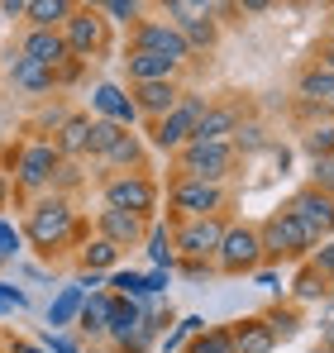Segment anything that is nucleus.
Here are the masks:
<instances>
[{
	"label": "nucleus",
	"instance_id": "nucleus-1",
	"mask_svg": "<svg viewBox=\"0 0 334 353\" xmlns=\"http://www.w3.org/2000/svg\"><path fill=\"white\" fill-rule=\"evenodd\" d=\"M206 110H210V105H206V96H181V101H177V110L153 124V143H158L163 153L186 148V143L196 139V124L206 119Z\"/></svg>",
	"mask_w": 334,
	"mask_h": 353
},
{
	"label": "nucleus",
	"instance_id": "nucleus-2",
	"mask_svg": "<svg viewBox=\"0 0 334 353\" xmlns=\"http://www.w3.org/2000/svg\"><path fill=\"white\" fill-rule=\"evenodd\" d=\"M229 163H234V148L229 143H186L181 148V168H186L191 181L220 186L224 176H229Z\"/></svg>",
	"mask_w": 334,
	"mask_h": 353
},
{
	"label": "nucleus",
	"instance_id": "nucleus-3",
	"mask_svg": "<svg viewBox=\"0 0 334 353\" xmlns=\"http://www.w3.org/2000/svg\"><path fill=\"white\" fill-rule=\"evenodd\" d=\"M77 230V215H72V205L53 196V201H43V205H34V215H29V239L39 243V248H53L62 239Z\"/></svg>",
	"mask_w": 334,
	"mask_h": 353
},
{
	"label": "nucleus",
	"instance_id": "nucleus-4",
	"mask_svg": "<svg viewBox=\"0 0 334 353\" xmlns=\"http://www.w3.org/2000/svg\"><path fill=\"white\" fill-rule=\"evenodd\" d=\"M258 234H263V253H273V258H296V253L315 248V239L306 234V225L296 215H286V210H277Z\"/></svg>",
	"mask_w": 334,
	"mask_h": 353
},
{
	"label": "nucleus",
	"instance_id": "nucleus-5",
	"mask_svg": "<svg viewBox=\"0 0 334 353\" xmlns=\"http://www.w3.org/2000/svg\"><path fill=\"white\" fill-rule=\"evenodd\" d=\"M153 201H158V191H153V181L139 172L129 176H115V181H106V210H129V215H148L153 210Z\"/></svg>",
	"mask_w": 334,
	"mask_h": 353
},
{
	"label": "nucleus",
	"instance_id": "nucleus-6",
	"mask_svg": "<svg viewBox=\"0 0 334 353\" xmlns=\"http://www.w3.org/2000/svg\"><path fill=\"white\" fill-rule=\"evenodd\" d=\"M139 53H158V58H167V62H181L191 58V48H186V39H181V29H172L167 19H153V24H139L134 29V39H129Z\"/></svg>",
	"mask_w": 334,
	"mask_h": 353
},
{
	"label": "nucleus",
	"instance_id": "nucleus-7",
	"mask_svg": "<svg viewBox=\"0 0 334 353\" xmlns=\"http://www.w3.org/2000/svg\"><path fill=\"white\" fill-rule=\"evenodd\" d=\"M286 215H296L301 225H306V234L315 239H330L334 234V196H325V191H301V196H291V205H286Z\"/></svg>",
	"mask_w": 334,
	"mask_h": 353
},
{
	"label": "nucleus",
	"instance_id": "nucleus-8",
	"mask_svg": "<svg viewBox=\"0 0 334 353\" xmlns=\"http://www.w3.org/2000/svg\"><path fill=\"white\" fill-rule=\"evenodd\" d=\"M258 258H263V234L258 230H248V225L224 230V243H220V253H215V263H220L224 272H248Z\"/></svg>",
	"mask_w": 334,
	"mask_h": 353
},
{
	"label": "nucleus",
	"instance_id": "nucleus-9",
	"mask_svg": "<svg viewBox=\"0 0 334 353\" xmlns=\"http://www.w3.org/2000/svg\"><path fill=\"white\" fill-rule=\"evenodd\" d=\"M191 263H206V258H215L220 253V243H224V225L215 220V215H206V220H191L181 234L172 239Z\"/></svg>",
	"mask_w": 334,
	"mask_h": 353
},
{
	"label": "nucleus",
	"instance_id": "nucleus-10",
	"mask_svg": "<svg viewBox=\"0 0 334 353\" xmlns=\"http://www.w3.org/2000/svg\"><path fill=\"white\" fill-rule=\"evenodd\" d=\"M172 205L186 210L191 220H206V215H215V210L224 205V191L210 186V181H191V176H186V181L172 186Z\"/></svg>",
	"mask_w": 334,
	"mask_h": 353
},
{
	"label": "nucleus",
	"instance_id": "nucleus-11",
	"mask_svg": "<svg viewBox=\"0 0 334 353\" xmlns=\"http://www.w3.org/2000/svg\"><path fill=\"white\" fill-rule=\"evenodd\" d=\"M53 168H57V148L53 143H29L24 153H19V186L24 191H39V186H48L53 181Z\"/></svg>",
	"mask_w": 334,
	"mask_h": 353
},
{
	"label": "nucleus",
	"instance_id": "nucleus-12",
	"mask_svg": "<svg viewBox=\"0 0 334 353\" xmlns=\"http://www.w3.org/2000/svg\"><path fill=\"white\" fill-rule=\"evenodd\" d=\"M62 43H67L72 58H91V53L101 48V19H96L91 10H77V14L62 24Z\"/></svg>",
	"mask_w": 334,
	"mask_h": 353
},
{
	"label": "nucleus",
	"instance_id": "nucleus-13",
	"mask_svg": "<svg viewBox=\"0 0 334 353\" xmlns=\"http://www.w3.org/2000/svg\"><path fill=\"white\" fill-rule=\"evenodd\" d=\"M91 105L101 110V119H110V124H134L139 119V105H134V96H124L119 86H110V81H101L96 91H91Z\"/></svg>",
	"mask_w": 334,
	"mask_h": 353
},
{
	"label": "nucleus",
	"instance_id": "nucleus-14",
	"mask_svg": "<svg viewBox=\"0 0 334 353\" xmlns=\"http://www.w3.org/2000/svg\"><path fill=\"white\" fill-rule=\"evenodd\" d=\"M177 101H181V91L172 86V81H148V86H134V105H139V115H153L163 119L177 110Z\"/></svg>",
	"mask_w": 334,
	"mask_h": 353
},
{
	"label": "nucleus",
	"instance_id": "nucleus-15",
	"mask_svg": "<svg viewBox=\"0 0 334 353\" xmlns=\"http://www.w3.org/2000/svg\"><path fill=\"white\" fill-rule=\"evenodd\" d=\"M10 81H14L19 91H29V96H43V91L53 86V67H43V62L14 53V58H10Z\"/></svg>",
	"mask_w": 334,
	"mask_h": 353
},
{
	"label": "nucleus",
	"instance_id": "nucleus-16",
	"mask_svg": "<svg viewBox=\"0 0 334 353\" xmlns=\"http://www.w3.org/2000/svg\"><path fill=\"white\" fill-rule=\"evenodd\" d=\"M24 58L43 62V67H57V62H67L72 53H67V43H62V34H53V29H29V39H24V48H19Z\"/></svg>",
	"mask_w": 334,
	"mask_h": 353
},
{
	"label": "nucleus",
	"instance_id": "nucleus-17",
	"mask_svg": "<svg viewBox=\"0 0 334 353\" xmlns=\"http://www.w3.org/2000/svg\"><path fill=\"white\" fill-rule=\"evenodd\" d=\"M124 67H129V81H134V86H148V81H172V72H177V62L158 58V53H139V48H129Z\"/></svg>",
	"mask_w": 334,
	"mask_h": 353
},
{
	"label": "nucleus",
	"instance_id": "nucleus-18",
	"mask_svg": "<svg viewBox=\"0 0 334 353\" xmlns=\"http://www.w3.org/2000/svg\"><path fill=\"white\" fill-rule=\"evenodd\" d=\"M229 339H234L239 353H273L277 349V334H273L268 320H244L239 330H229Z\"/></svg>",
	"mask_w": 334,
	"mask_h": 353
},
{
	"label": "nucleus",
	"instance_id": "nucleus-19",
	"mask_svg": "<svg viewBox=\"0 0 334 353\" xmlns=\"http://www.w3.org/2000/svg\"><path fill=\"white\" fill-rule=\"evenodd\" d=\"M139 234H144V220L139 215H129V210H101V239H110L115 248L134 243Z\"/></svg>",
	"mask_w": 334,
	"mask_h": 353
},
{
	"label": "nucleus",
	"instance_id": "nucleus-20",
	"mask_svg": "<svg viewBox=\"0 0 334 353\" xmlns=\"http://www.w3.org/2000/svg\"><path fill=\"white\" fill-rule=\"evenodd\" d=\"M234 129H239V110H229V105L206 110V119L196 124V139L191 143H229L224 134H234Z\"/></svg>",
	"mask_w": 334,
	"mask_h": 353
},
{
	"label": "nucleus",
	"instance_id": "nucleus-21",
	"mask_svg": "<svg viewBox=\"0 0 334 353\" xmlns=\"http://www.w3.org/2000/svg\"><path fill=\"white\" fill-rule=\"evenodd\" d=\"M81 305H86V292H81L77 282H72V287H62V292H57V301L48 305V330L57 334L62 325H72V320L81 315Z\"/></svg>",
	"mask_w": 334,
	"mask_h": 353
},
{
	"label": "nucleus",
	"instance_id": "nucleus-22",
	"mask_svg": "<svg viewBox=\"0 0 334 353\" xmlns=\"http://www.w3.org/2000/svg\"><path fill=\"white\" fill-rule=\"evenodd\" d=\"M110 305H115V296H106V292H96V296H86V305H81V330L86 334H106L110 330Z\"/></svg>",
	"mask_w": 334,
	"mask_h": 353
},
{
	"label": "nucleus",
	"instance_id": "nucleus-23",
	"mask_svg": "<svg viewBox=\"0 0 334 353\" xmlns=\"http://www.w3.org/2000/svg\"><path fill=\"white\" fill-rule=\"evenodd\" d=\"M77 10L67 5V0H29V19H34V29H53L57 34V24H67Z\"/></svg>",
	"mask_w": 334,
	"mask_h": 353
},
{
	"label": "nucleus",
	"instance_id": "nucleus-24",
	"mask_svg": "<svg viewBox=\"0 0 334 353\" xmlns=\"http://www.w3.org/2000/svg\"><path fill=\"white\" fill-rule=\"evenodd\" d=\"M86 139H91V119H86V115L62 119V139L53 143L57 158H62V153H86Z\"/></svg>",
	"mask_w": 334,
	"mask_h": 353
},
{
	"label": "nucleus",
	"instance_id": "nucleus-25",
	"mask_svg": "<svg viewBox=\"0 0 334 353\" xmlns=\"http://www.w3.org/2000/svg\"><path fill=\"white\" fill-rule=\"evenodd\" d=\"M172 234H167V225L163 220H153V230H148V263L153 268H172Z\"/></svg>",
	"mask_w": 334,
	"mask_h": 353
},
{
	"label": "nucleus",
	"instance_id": "nucleus-26",
	"mask_svg": "<svg viewBox=\"0 0 334 353\" xmlns=\"http://www.w3.org/2000/svg\"><path fill=\"white\" fill-rule=\"evenodd\" d=\"M301 96L306 101H334V72H325V67L306 72L301 77Z\"/></svg>",
	"mask_w": 334,
	"mask_h": 353
},
{
	"label": "nucleus",
	"instance_id": "nucleus-27",
	"mask_svg": "<svg viewBox=\"0 0 334 353\" xmlns=\"http://www.w3.org/2000/svg\"><path fill=\"white\" fill-rule=\"evenodd\" d=\"M115 139H119V124H110V119H91V139H86V153L106 158Z\"/></svg>",
	"mask_w": 334,
	"mask_h": 353
},
{
	"label": "nucleus",
	"instance_id": "nucleus-28",
	"mask_svg": "<svg viewBox=\"0 0 334 353\" xmlns=\"http://www.w3.org/2000/svg\"><path fill=\"white\" fill-rule=\"evenodd\" d=\"M115 258H119V248H115L110 239H96V243H86V253H81V263H86L91 272H106V268H115Z\"/></svg>",
	"mask_w": 334,
	"mask_h": 353
},
{
	"label": "nucleus",
	"instance_id": "nucleus-29",
	"mask_svg": "<svg viewBox=\"0 0 334 353\" xmlns=\"http://www.w3.org/2000/svg\"><path fill=\"white\" fill-rule=\"evenodd\" d=\"M186 353H239V349H234L229 330H206V334H201V339H196Z\"/></svg>",
	"mask_w": 334,
	"mask_h": 353
},
{
	"label": "nucleus",
	"instance_id": "nucleus-30",
	"mask_svg": "<svg viewBox=\"0 0 334 353\" xmlns=\"http://www.w3.org/2000/svg\"><path fill=\"white\" fill-rule=\"evenodd\" d=\"M106 163L134 168V163H139V139H134V134H119V139L110 143V153H106Z\"/></svg>",
	"mask_w": 334,
	"mask_h": 353
},
{
	"label": "nucleus",
	"instance_id": "nucleus-31",
	"mask_svg": "<svg viewBox=\"0 0 334 353\" xmlns=\"http://www.w3.org/2000/svg\"><path fill=\"white\" fill-rule=\"evenodd\" d=\"M201 330H206V320H201V315H186V320H181V325H177V330L163 339V353H177L186 339H191V334H201Z\"/></svg>",
	"mask_w": 334,
	"mask_h": 353
},
{
	"label": "nucleus",
	"instance_id": "nucleus-32",
	"mask_svg": "<svg viewBox=\"0 0 334 353\" xmlns=\"http://www.w3.org/2000/svg\"><path fill=\"white\" fill-rule=\"evenodd\" d=\"M110 287L124 296V301H144V296H148V292H144V272H115Z\"/></svg>",
	"mask_w": 334,
	"mask_h": 353
},
{
	"label": "nucleus",
	"instance_id": "nucleus-33",
	"mask_svg": "<svg viewBox=\"0 0 334 353\" xmlns=\"http://www.w3.org/2000/svg\"><path fill=\"white\" fill-rule=\"evenodd\" d=\"M181 39H186V48H210L215 43V24L210 19H196V24L181 29Z\"/></svg>",
	"mask_w": 334,
	"mask_h": 353
},
{
	"label": "nucleus",
	"instance_id": "nucleus-34",
	"mask_svg": "<svg viewBox=\"0 0 334 353\" xmlns=\"http://www.w3.org/2000/svg\"><path fill=\"white\" fill-rule=\"evenodd\" d=\"M306 153L311 158H334V129H311L306 134Z\"/></svg>",
	"mask_w": 334,
	"mask_h": 353
},
{
	"label": "nucleus",
	"instance_id": "nucleus-35",
	"mask_svg": "<svg viewBox=\"0 0 334 353\" xmlns=\"http://www.w3.org/2000/svg\"><path fill=\"white\" fill-rule=\"evenodd\" d=\"M101 10H106L110 19H119V24H129V19H139V10H144V5H139V0H106Z\"/></svg>",
	"mask_w": 334,
	"mask_h": 353
},
{
	"label": "nucleus",
	"instance_id": "nucleus-36",
	"mask_svg": "<svg viewBox=\"0 0 334 353\" xmlns=\"http://www.w3.org/2000/svg\"><path fill=\"white\" fill-rule=\"evenodd\" d=\"M311 176H315V191H325V196H334V158H315V168H311Z\"/></svg>",
	"mask_w": 334,
	"mask_h": 353
},
{
	"label": "nucleus",
	"instance_id": "nucleus-37",
	"mask_svg": "<svg viewBox=\"0 0 334 353\" xmlns=\"http://www.w3.org/2000/svg\"><path fill=\"white\" fill-rule=\"evenodd\" d=\"M320 296H325V277L320 272H306L296 282V301H320Z\"/></svg>",
	"mask_w": 334,
	"mask_h": 353
},
{
	"label": "nucleus",
	"instance_id": "nucleus-38",
	"mask_svg": "<svg viewBox=\"0 0 334 353\" xmlns=\"http://www.w3.org/2000/svg\"><path fill=\"white\" fill-rule=\"evenodd\" d=\"M5 258H19V230L10 220H0V263Z\"/></svg>",
	"mask_w": 334,
	"mask_h": 353
},
{
	"label": "nucleus",
	"instance_id": "nucleus-39",
	"mask_svg": "<svg viewBox=\"0 0 334 353\" xmlns=\"http://www.w3.org/2000/svg\"><path fill=\"white\" fill-rule=\"evenodd\" d=\"M167 282H172V268H148V272H144V292L148 296H163Z\"/></svg>",
	"mask_w": 334,
	"mask_h": 353
},
{
	"label": "nucleus",
	"instance_id": "nucleus-40",
	"mask_svg": "<svg viewBox=\"0 0 334 353\" xmlns=\"http://www.w3.org/2000/svg\"><path fill=\"white\" fill-rule=\"evenodd\" d=\"M311 272H320L325 282L334 277V239H330V243H320V248H315V263H311Z\"/></svg>",
	"mask_w": 334,
	"mask_h": 353
},
{
	"label": "nucleus",
	"instance_id": "nucleus-41",
	"mask_svg": "<svg viewBox=\"0 0 334 353\" xmlns=\"http://www.w3.org/2000/svg\"><path fill=\"white\" fill-rule=\"evenodd\" d=\"M29 301H24V292L19 287H10V282H0V315H10V310H24Z\"/></svg>",
	"mask_w": 334,
	"mask_h": 353
},
{
	"label": "nucleus",
	"instance_id": "nucleus-42",
	"mask_svg": "<svg viewBox=\"0 0 334 353\" xmlns=\"http://www.w3.org/2000/svg\"><path fill=\"white\" fill-rule=\"evenodd\" d=\"M234 143L253 153V148H263V129H258V124H244V129H234Z\"/></svg>",
	"mask_w": 334,
	"mask_h": 353
},
{
	"label": "nucleus",
	"instance_id": "nucleus-43",
	"mask_svg": "<svg viewBox=\"0 0 334 353\" xmlns=\"http://www.w3.org/2000/svg\"><path fill=\"white\" fill-rule=\"evenodd\" d=\"M43 349H48V353H81L72 339H67V334H53V330L43 334Z\"/></svg>",
	"mask_w": 334,
	"mask_h": 353
},
{
	"label": "nucleus",
	"instance_id": "nucleus-44",
	"mask_svg": "<svg viewBox=\"0 0 334 353\" xmlns=\"http://www.w3.org/2000/svg\"><path fill=\"white\" fill-rule=\"evenodd\" d=\"M268 325H273V334H277V339H291V334H296V315H273Z\"/></svg>",
	"mask_w": 334,
	"mask_h": 353
},
{
	"label": "nucleus",
	"instance_id": "nucleus-45",
	"mask_svg": "<svg viewBox=\"0 0 334 353\" xmlns=\"http://www.w3.org/2000/svg\"><path fill=\"white\" fill-rule=\"evenodd\" d=\"M29 14V0H0V19H19Z\"/></svg>",
	"mask_w": 334,
	"mask_h": 353
},
{
	"label": "nucleus",
	"instance_id": "nucleus-46",
	"mask_svg": "<svg viewBox=\"0 0 334 353\" xmlns=\"http://www.w3.org/2000/svg\"><path fill=\"white\" fill-rule=\"evenodd\" d=\"M258 287H263V292H282V277L277 272H258Z\"/></svg>",
	"mask_w": 334,
	"mask_h": 353
},
{
	"label": "nucleus",
	"instance_id": "nucleus-47",
	"mask_svg": "<svg viewBox=\"0 0 334 353\" xmlns=\"http://www.w3.org/2000/svg\"><path fill=\"white\" fill-rule=\"evenodd\" d=\"M181 272H186V277H206V272H210V263H186Z\"/></svg>",
	"mask_w": 334,
	"mask_h": 353
},
{
	"label": "nucleus",
	"instance_id": "nucleus-48",
	"mask_svg": "<svg viewBox=\"0 0 334 353\" xmlns=\"http://www.w3.org/2000/svg\"><path fill=\"white\" fill-rule=\"evenodd\" d=\"M10 353H48V349H43V344H14Z\"/></svg>",
	"mask_w": 334,
	"mask_h": 353
},
{
	"label": "nucleus",
	"instance_id": "nucleus-49",
	"mask_svg": "<svg viewBox=\"0 0 334 353\" xmlns=\"http://www.w3.org/2000/svg\"><path fill=\"white\" fill-rule=\"evenodd\" d=\"M325 353H334V320L325 325Z\"/></svg>",
	"mask_w": 334,
	"mask_h": 353
},
{
	"label": "nucleus",
	"instance_id": "nucleus-50",
	"mask_svg": "<svg viewBox=\"0 0 334 353\" xmlns=\"http://www.w3.org/2000/svg\"><path fill=\"white\" fill-rule=\"evenodd\" d=\"M320 67H325V72H334V43L325 48V62H320Z\"/></svg>",
	"mask_w": 334,
	"mask_h": 353
},
{
	"label": "nucleus",
	"instance_id": "nucleus-51",
	"mask_svg": "<svg viewBox=\"0 0 334 353\" xmlns=\"http://www.w3.org/2000/svg\"><path fill=\"white\" fill-rule=\"evenodd\" d=\"M0 191H5V181H0Z\"/></svg>",
	"mask_w": 334,
	"mask_h": 353
},
{
	"label": "nucleus",
	"instance_id": "nucleus-52",
	"mask_svg": "<svg viewBox=\"0 0 334 353\" xmlns=\"http://www.w3.org/2000/svg\"><path fill=\"white\" fill-rule=\"evenodd\" d=\"M315 353H325V349H315Z\"/></svg>",
	"mask_w": 334,
	"mask_h": 353
},
{
	"label": "nucleus",
	"instance_id": "nucleus-53",
	"mask_svg": "<svg viewBox=\"0 0 334 353\" xmlns=\"http://www.w3.org/2000/svg\"><path fill=\"white\" fill-rule=\"evenodd\" d=\"M330 105H334V101H330Z\"/></svg>",
	"mask_w": 334,
	"mask_h": 353
}]
</instances>
